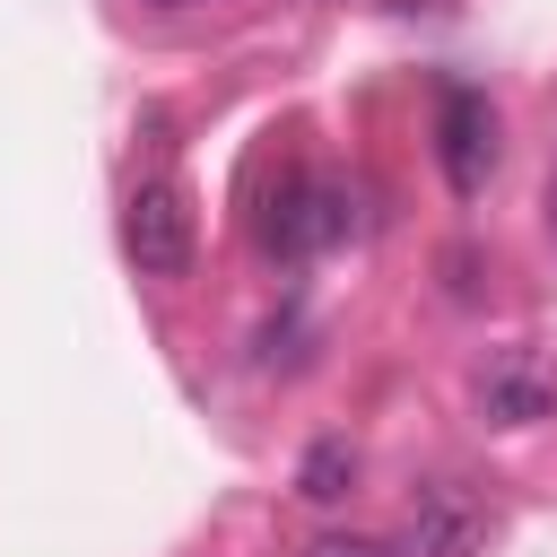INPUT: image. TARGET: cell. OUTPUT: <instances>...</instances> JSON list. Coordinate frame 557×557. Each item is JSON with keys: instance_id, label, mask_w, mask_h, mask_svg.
I'll list each match as a JSON object with an SVG mask.
<instances>
[{"instance_id": "3957f363", "label": "cell", "mask_w": 557, "mask_h": 557, "mask_svg": "<svg viewBox=\"0 0 557 557\" xmlns=\"http://www.w3.org/2000/svg\"><path fill=\"white\" fill-rule=\"evenodd\" d=\"M487 548V505L461 479H426L409 496V557H479Z\"/></svg>"}, {"instance_id": "52a82bcc", "label": "cell", "mask_w": 557, "mask_h": 557, "mask_svg": "<svg viewBox=\"0 0 557 557\" xmlns=\"http://www.w3.org/2000/svg\"><path fill=\"white\" fill-rule=\"evenodd\" d=\"M305 557H392V548L366 531H322V540H305Z\"/></svg>"}, {"instance_id": "8992f818", "label": "cell", "mask_w": 557, "mask_h": 557, "mask_svg": "<svg viewBox=\"0 0 557 557\" xmlns=\"http://www.w3.org/2000/svg\"><path fill=\"white\" fill-rule=\"evenodd\" d=\"M296 487H305L313 505H339V496L357 487V453H348V435H322V444H305V461H296Z\"/></svg>"}, {"instance_id": "5b68a950", "label": "cell", "mask_w": 557, "mask_h": 557, "mask_svg": "<svg viewBox=\"0 0 557 557\" xmlns=\"http://www.w3.org/2000/svg\"><path fill=\"white\" fill-rule=\"evenodd\" d=\"M548 400H557V392H548L540 374H522V366H496V374L479 383V409H487L496 426H531V418H548Z\"/></svg>"}, {"instance_id": "6da1fadb", "label": "cell", "mask_w": 557, "mask_h": 557, "mask_svg": "<svg viewBox=\"0 0 557 557\" xmlns=\"http://www.w3.org/2000/svg\"><path fill=\"white\" fill-rule=\"evenodd\" d=\"M122 252H131L139 278H191L200 218H191V191H183L174 174L131 183V200H122Z\"/></svg>"}, {"instance_id": "277c9868", "label": "cell", "mask_w": 557, "mask_h": 557, "mask_svg": "<svg viewBox=\"0 0 557 557\" xmlns=\"http://www.w3.org/2000/svg\"><path fill=\"white\" fill-rule=\"evenodd\" d=\"M339 235H348V200H339L331 183H287V191L270 200V218H261V244H270V252H287V261L331 252Z\"/></svg>"}, {"instance_id": "7a4b0ae2", "label": "cell", "mask_w": 557, "mask_h": 557, "mask_svg": "<svg viewBox=\"0 0 557 557\" xmlns=\"http://www.w3.org/2000/svg\"><path fill=\"white\" fill-rule=\"evenodd\" d=\"M435 165H444V183H453L461 200L487 191V165H496V113H487L479 87H444V104H435Z\"/></svg>"}, {"instance_id": "ba28073f", "label": "cell", "mask_w": 557, "mask_h": 557, "mask_svg": "<svg viewBox=\"0 0 557 557\" xmlns=\"http://www.w3.org/2000/svg\"><path fill=\"white\" fill-rule=\"evenodd\" d=\"M148 9H209V0H148Z\"/></svg>"}, {"instance_id": "9c48e42d", "label": "cell", "mask_w": 557, "mask_h": 557, "mask_svg": "<svg viewBox=\"0 0 557 557\" xmlns=\"http://www.w3.org/2000/svg\"><path fill=\"white\" fill-rule=\"evenodd\" d=\"M548 226H557V200H548Z\"/></svg>"}]
</instances>
